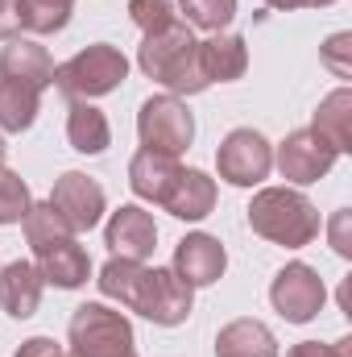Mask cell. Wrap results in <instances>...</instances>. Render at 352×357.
I'll return each mask as SVG.
<instances>
[{
	"label": "cell",
	"instance_id": "cell-5",
	"mask_svg": "<svg viewBox=\"0 0 352 357\" xmlns=\"http://www.w3.org/2000/svg\"><path fill=\"white\" fill-rule=\"evenodd\" d=\"M137 133L145 150L178 158L195 137V116L178 96H150L137 112Z\"/></svg>",
	"mask_w": 352,
	"mask_h": 357
},
{
	"label": "cell",
	"instance_id": "cell-11",
	"mask_svg": "<svg viewBox=\"0 0 352 357\" xmlns=\"http://www.w3.org/2000/svg\"><path fill=\"white\" fill-rule=\"evenodd\" d=\"M33 266H38V274H42V282L63 287V291H75V287H83V282L91 278L88 250H83L71 233L33 245Z\"/></svg>",
	"mask_w": 352,
	"mask_h": 357
},
{
	"label": "cell",
	"instance_id": "cell-26",
	"mask_svg": "<svg viewBox=\"0 0 352 357\" xmlns=\"http://www.w3.org/2000/svg\"><path fill=\"white\" fill-rule=\"evenodd\" d=\"M33 195H29V183L17 175V171H4L0 167V225H21L25 212H29Z\"/></svg>",
	"mask_w": 352,
	"mask_h": 357
},
{
	"label": "cell",
	"instance_id": "cell-3",
	"mask_svg": "<svg viewBox=\"0 0 352 357\" xmlns=\"http://www.w3.org/2000/svg\"><path fill=\"white\" fill-rule=\"evenodd\" d=\"M125 75H129V59L108 42H95L88 50H79L75 59H67L63 67H54V84L71 100L108 96V91H116L125 84Z\"/></svg>",
	"mask_w": 352,
	"mask_h": 357
},
{
	"label": "cell",
	"instance_id": "cell-32",
	"mask_svg": "<svg viewBox=\"0 0 352 357\" xmlns=\"http://www.w3.org/2000/svg\"><path fill=\"white\" fill-rule=\"evenodd\" d=\"M21 4L17 0H0V42H13L21 38Z\"/></svg>",
	"mask_w": 352,
	"mask_h": 357
},
{
	"label": "cell",
	"instance_id": "cell-1",
	"mask_svg": "<svg viewBox=\"0 0 352 357\" xmlns=\"http://www.w3.org/2000/svg\"><path fill=\"white\" fill-rule=\"evenodd\" d=\"M137 67L154 84H162L170 96H199L211 88L203 75V63H199V42H195L186 21L145 33L141 50H137Z\"/></svg>",
	"mask_w": 352,
	"mask_h": 357
},
{
	"label": "cell",
	"instance_id": "cell-6",
	"mask_svg": "<svg viewBox=\"0 0 352 357\" xmlns=\"http://www.w3.org/2000/svg\"><path fill=\"white\" fill-rule=\"evenodd\" d=\"M269 303L273 312L286 320V324H311L323 303H328V287L319 278V270L307 266V262H290L273 274L269 282Z\"/></svg>",
	"mask_w": 352,
	"mask_h": 357
},
{
	"label": "cell",
	"instance_id": "cell-22",
	"mask_svg": "<svg viewBox=\"0 0 352 357\" xmlns=\"http://www.w3.org/2000/svg\"><path fill=\"white\" fill-rule=\"evenodd\" d=\"M67 137H71V150H79V154H104L112 146L108 116L88 100H75L71 116H67Z\"/></svg>",
	"mask_w": 352,
	"mask_h": 357
},
{
	"label": "cell",
	"instance_id": "cell-4",
	"mask_svg": "<svg viewBox=\"0 0 352 357\" xmlns=\"http://www.w3.org/2000/svg\"><path fill=\"white\" fill-rule=\"evenodd\" d=\"M67 337H71V357H137L129 316H120L104 303L75 307Z\"/></svg>",
	"mask_w": 352,
	"mask_h": 357
},
{
	"label": "cell",
	"instance_id": "cell-36",
	"mask_svg": "<svg viewBox=\"0 0 352 357\" xmlns=\"http://www.w3.org/2000/svg\"><path fill=\"white\" fill-rule=\"evenodd\" d=\"M4 150H8V146H4V133H0V167H4Z\"/></svg>",
	"mask_w": 352,
	"mask_h": 357
},
{
	"label": "cell",
	"instance_id": "cell-30",
	"mask_svg": "<svg viewBox=\"0 0 352 357\" xmlns=\"http://www.w3.org/2000/svg\"><path fill=\"white\" fill-rule=\"evenodd\" d=\"M286 357H352V337H340L336 345H319V341H298Z\"/></svg>",
	"mask_w": 352,
	"mask_h": 357
},
{
	"label": "cell",
	"instance_id": "cell-8",
	"mask_svg": "<svg viewBox=\"0 0 352 357\" xmlns=\"http://www.w3.org/2000/svg\"><path fill=\"white\" fill-rule=\"evenodd\" d=\"M46 204L58 212V220H63L71 233H88V229L99 225L108 199H104V187H99L91 175H83V171H67V175L54 183V191H50Z\"/></svg>",
	"mask_w": 352,
	"mask_h": 357
},
{
	"label": "cell",
	"instance_id": "cell-16",
	"mask_svg": "<svg viewBox=\"0 0 352 357\" xmlns=\"http://www.w3.org/2000/svg\"><path fill=\"white\" fill-rule=\"evenodd\" d=\"M199 63H203V75L207 84H232L245 75L249 67V50H245V38L241 33H211L199 42Z\"/></svg>",
	"mask_w": 352,
	"mask_h": 357
},
{
	"label": "cell",
	"instance_id": "cell-10",
	"mask_svg": "<svg viewBox=\"0 0 352 357\" xmlns=\"http://www.w3.org/2000/svg\"><path fill=\"white\" fill-rule=\"evenodd\" d=\"M104 245L112 250V258H129V262H145L158 250V225L145 208L137 204H120L104 229Z\"/></svg>",
	"mask_w": 352,
	"mask_h": 357
},
{
	"label": "cell",
	"instance_id": "cell-21",
	"mask_svg": "<svg viewBox=\"0 0 352 357\" xmlns=\"http://www.w3.org/2000/svg\"><path fill=\"white\" fill-rule=\"evenodd\" d=\"M311 133H319L336 154H349L352 150V91L336 88L315 112L311 121Z\"/></svg>",
	"mask_w": 352,
	"mask_h": 357
},
{
	"label": "cell",
	"instance_id": "cell-20",
	"mask_svg": "<svg viewBox=\"0 0 352 357\" xmlns=\"http://www.w3.org/2000/svg\"><path fill=\"white\" fill-rule=\"evenodd\" d=\"M216 357H278V341L262 320H232L216 337Z\"/></svg>",
	"mask_w": 352,
	"mask_h": 357
},
{
	"label": "cell",
	"instance_id": "cell-13",
	"mask_svg": "<svg viewBox=\"0 0 352 357\" xmlns=\"http://www.w3.org/2000/svg\"><path fill=\"white\" fill-rule=\"evenodd\" d=\"M186 287H211L224 278L228 254L211 233H186L175 245V266H170Z\"/></svg>",
	"mask_w": 352,
	"mask_h": 357
},
{
	"label": "cell",
	"instance_id": "cell-19",
	"mask_svg": "<svg viewBox=\"0 0 352 357\" xmlns=\"http://www.w3.org/2000/svg\"><path fill=\"white\" fill-rule=\"evenodd\" d=\"M178 175V162L166 154H154V150H137L133 162H129V187L137 199H150V204H162V195L170 191V183Z\"/></svg>",
	"mask_w": 352,
	"mask_h": 357
},
{
	"label": "cell",
	"instance_id": "cell-18",
	"mask_svg": "<svg viewBox=\"0 0 352 357\" xmlns=\"http://www.w3.org/2000/svg\"><path fill=\"white\" fill-rule=\"evenodd\" d=\"M191 303H195V287H186L175 270L158 266V282H154V299L145 307V320H154L162 328H175L191 316Z\"/></svg>",
	"mask_w": 352,
	"mask_h": 357
},
{
	"label": "cell",
	"instance_id": "cell-14",
	"mask_svg": "<svg viewBox=\"0 0 352 357\" xmlns=\"http://www.w3.org/2000/svg\"><path fill=\"white\" fill-rule=\"evenodd\" d=\"M0 79H13V84L42 91L54 84V63H50L46 46H38L33 38H13L0 50Z\"/></svg>",
	"mask_w": 352,
	"mask_h": 357
},
{
	"label": "cell",
	"instance_id": "cell-7",
	"mask_svg": "<svg viewBox=\"0 0 352 357\" xmlns=\"http://www.w3.org/2000/svg\"><path fill=\"white\" fill-rule=\"evenodd\" d=\"M216 167L232 187H257L273 167V150L257 129H232L216 150Z\"/></svg>",
	"mask_w": 352,
	"mask_h": 357
},
{
	"label": "cell",
	"instance_id": "cell-34",
	"mask_svg": "<svg viewBox=\"0 0 352 357\" xmlns=\"http://www.w3.org/2000/svg\"><path fill=\"white\" fill-rule=\"evenodd\" d=\"M269 8H282V13H290V8H307V0H265Z\"/></svg>",
	"mask_w": 352,
	"mask_h": 357
},
{
	"label": "cell",
	"instance_id": "cell-35",
	"mask_svg": "<svg viewBox=\"0 0 352 357\" xmlns=\"http://www.w3.org/2000/svg\"><path fill=\"white\" fill-rule=\"evenodd\" d=\"M328 4H336V0H307V8H328Z\"/></svg>",
	"mask_w": 352,
	"mask_h": 357
},
{
	"label": "cell",
	"instance_id": "cell-9",
	"mask_svg": "<svg viewBox=\"0 0 352 357\" xmlns=\"http://www.w3.org/2000/svg\"><path fill=\"white\" fill-rule=\"evenodd\" d=\"M336 158H340V154H336L319 133H311V129H294V133L278 146V154H273L282 178H290V183H298V187L319 183V178L336 167Z\"/></svg>",
	"mask_w": 352,
	"mask_h": 357
},
{
	"label": "cell",
	"instance_id": "cell-31",
	"mask_svg": "<svg viewBox=\"0 0 352 357\" xmlns=\"http://www.w3.org/2000/svg\"><path fill=\"white\" fill-rule=\"evenodd\" d=\"M349 225H352V208H340L332 216V250L340 258H352V241H349Z\"/></svg>",
	"mask_w": 352,
	"mask_h": 357
},
{
	"label": "cell",
	"instance_id": "cell-33",
	"mask_svg": "<svg viewBox=\"0 0 352 357\" xmlns=\"http://www.w3.org/2000/svg\"><path fill=\"white\" fill-rule=\"evenodd\" d=\"M13 357H63V345L54 337H29Z\"/></svg>",
	"mask_w": 352,
	"mask_h": 357
},
{
	"label": "cell",
	"instance_id": "cell-24",
	"mask_svg": "<svg viewBox=\"0 0 352 357\" xmlns=\"http://www.w3.org/2000/svg\"><path fill=\"white\" fill-rule=\"evenodd\" d=\"M21 4V29L25 33H58L71 21L75 0H17Z\"/></svg>",
	"mask_w": 352,
	"mask_h": 357
},
{
	"label": "cell",
	"instance_id": "cell-2",
	"mask_svg": "<svg viewBox=\"0 0 352 357\" xmlns=\"http://www.w3.org/2000/svg\"><path fill=\"white\" fill-rule=\"evenodd\" d=\"M249 225L253 233L273 241V245H286V250H303L319 237V208L303 195V191H290V187H265L253 195L249 204Z\"/></svg>",
	"mask_w": 352,
	"mask_h": 357
},
{
	"label": "cell",
	"instance_id": "cell-17",
	"mask_svg": "<svg viewBox=\"0 0 352 357\" xmlns=\"http://www.w3.org/2000/svg\"><path fill=\"white\" fill-rule=\"evenodd\" d=\"M42 274L33 262H8L0 270V307L13 316V320H29L42 303Z\"/></svg>",
	"mask_w": 352,
	"mask_h": 357
},
{
	"label": "cell",
	"instance_id": "cell-29",
	"mask_svg": "<svg viewBox=\"0 0 352 357\" xmlns=\"http://www.w3.org/2000/svg\"><path fill=\"white\" fill-rule=\"evenodd\" d=\"M319 59H323V67H328L332 75L349 79V75H352V33H349V29L332 33V38L319 46Z\"/></svg>",
	"mask_w": 352,
	"mask_h": 357
},
{
	"label": "cell",
	"instance_id": "cell-27",
	"mask_svg": "<svg viewBox=\"0 0 352 357\" xmlns=\"http://www.w3.org/2000/svg\"><path fill=\"white\" fill-rule=\"evenodd\" d=\"M25 241H29V250L33 245H42V241H50V237H67L71 229L58 220V212L50 208V204H29V212H25ZM75 237V233H71Z\"/></svg>",
	"mask_w": 352,
	"mask_h": 357
},
{
	"label": "cell",
	"instance_id": "cell-12",
	"mask_svg": "<svg viewBox=\"0 0 352 357\" xmlns=\"http://www.w3.org/2000/svg\"><path fill=\"white\" fill-rule=\"evenodd\" d=\"M99 291L108 299H116L120 307L145 316L150 299H154V282H158V266L150 270L145 262H129V258H108L104 270H99Z\"/></svg>",
	"mask_w": 352,
	"mask_h": 357
},
{
	"label": "cell",
	"instance_id": "cell-23",
	"mask_svg": "<svg viewBox=\"0 0 352 357\" xmlns=\"http://www.w3.org/2000/svg\"><path fill=\"white\" fill-rule=\"evenodd\" d=\"M38 108H42V91L0 79V129L4 133H25L38 121Z\"/></svg>",
	"mask_w": 352,
	"mask_h": 357
},
{
	"label": "cell",
	"instance_id": "cell-28",
	"mask_svg": "<svg viewBox=\"0 0 352 357\" xmlns=\"http://www.w3.org/2000/svg\"><path fill=\"white\" fill-rule=\"evenodd\" d=\"M129 17L137 29L154 33V29H166L175 25L178 13H175V0H129Z\"/></svg>",
	"mask_w": 352,
	"mask_h": 357
},
{
	"label": "cell",
	"instance_id": "cell-15",
	"mask_svg": "<svg viewBox=\"0 0 352 357\" xmlns=\"http://www.w3.org/2000/svg\"><path fill=\"white\" fill-rule=\"evenodd\" d=\"M162 208L175 220H203V216H211V208H216V178L207 171H182L178 167L170 191L162 195Z\"/></svg>",
	"mask_w": 352,
	"mask_h": 357
},
{
	"label": "cell",
	"instance_id": "cell-25",
	"mask_svg": "<svg viewBox=\"0 0 352 357\" xmlns=\"http://www.w3.org/2000/svg\"><path fill=\"white\" fill-rule=\"evenodd\" d=\"M178 8L186 13V25L207 33H224V25L237 17V0H178Z\"/></svg>",
	"mask_w": 352,
	"mask_h": 357
}]
</instances>
